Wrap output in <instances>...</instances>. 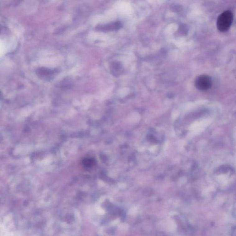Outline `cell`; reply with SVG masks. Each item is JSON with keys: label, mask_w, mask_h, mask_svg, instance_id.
<instances>
[{"label": "cell", "mask_w": 236, "mask_h": 236, "mask_svg": "<svg viewBox=\"0 0 236 236\" xmlns=\"http://www.w3.org/2000/svg\"><path fill=\"white\" fill-rule=\"evenodd\" d=\"M233 21V14L230 11H224L219 16L217 21V28L220 31H227L231 26Z\"/></svg>", "instance_id": "6da1fadb"}, {"label": "cell", "mask_w": 236, "mask_h": 236, "mask_svg": "<svg viewBox=\"0 0 236 236\" xmlns=\"http://www.w3.org/2000/svg\"><path fill=\"white\" fill-rule=\"evenodd\" d=\"M195 86L199 90H208L212 86V80L207 75H201L196 79Z\"/></svg>", "instance_id": "7a4b0ae2"}]
</instances>
